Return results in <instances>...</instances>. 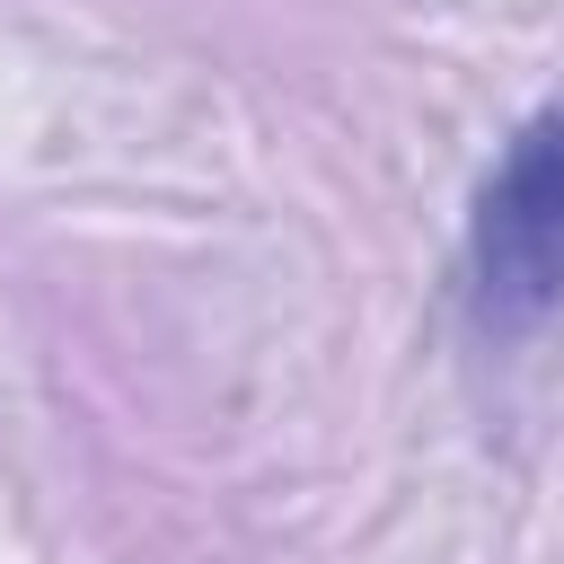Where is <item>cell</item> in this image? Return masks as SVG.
<instances>
[{
    "label": "cell",
    "mask_w": 564,
    "mask_h": 564,
    "mask_svg": "<svg viewBox=\"0 0 564 564\" xmlns=\"http://www.w3.org/2000/svg\"><path fill=\"white\" fill-rule=\"evenodd\" d=\"M564 308V106L529 115L467 212V326L520 344Z\"/></svg>",
    "instance_id": "cell-1"
}]
</instances>
